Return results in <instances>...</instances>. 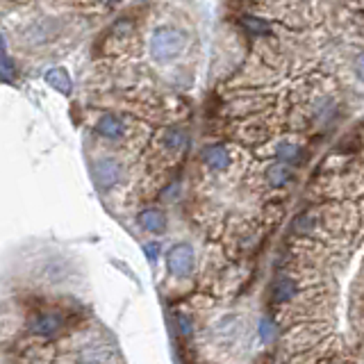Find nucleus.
Returning a JSON list of instances; mask_svg holds the SVG:
<instances>
[{
  "instance_id": "1",
  "label": "nucleus",
  "mask_w": 364,
  "mask_h": 364,
  "mask_svg": "<svg viewBox=\"0 0 364 364\" xmlns=\"http://www.w3.org/2000/svg\"><path fill=\"white\" fill-rule=\"evenodd\" d=\"M62 32V21L55 16H37L30 23L23 25V30L19 34V46L27 48V51H37L60 37Z\"/></svg>"
},
{
  "instance_id": "2",
  "label": "nucleus",
  "mask_w": 364,
  "mask_h": 364,
  "mask_svg": "<svg viewBox=\"0 0 364 364\" xmlns=\"http://www.w3.org/2000/svg\"><path fill=\"white\" fill-rule=\"evenodd\" d=\"M187 46V34L175 27H157L151 37V55L157 62H171L184 51Z\"/></svg>"
},
{
  "instance_id": "3",
  "label": "nucleus",
  "mask_w": 364,
  "mask_h": 364,
  "mask_svg": "<svg viewBox=\"0 0 364 364\" xmlns=\"http://www.w3.org/2000/svg\"><path fill=\"white\" fill-rule=\"evenodd\" d=\"M94 130L98 137H103L107 141H121L125 139L128 130H130V121L123 119L117 112H105L94 123Z\"/></svg>"
},
{
  "instance_id": "4",
  "label": "nucleus",
  "mask_w": 364,
  "mask_h": 364,
  "mask_svg": "<svg viewBox=\"0 0 364 364\" xmlns=\"http://www.w3.org/2000/svg\"><path fill=\"white\" fill-rule=\"evenodd\" d=\"M114 348L105 341H87L73 351V364H114Z\"/></svg>"
},
{
  "instance_id": "5",
  "label": "nucleus",
  "mask_w": 364,
  "mask_h": 364,
  "mask_svg": "<svg viewBox=\"0 0 364 364\" xmlns=\"http://www.w3.org/2000/svg\"><path fill=\"white\" fill-rule=\"evenodd\" d=\"M123 175H125V167H123V162L117 160V157H101L94 167L96 184L101 189L117 187V184L123 180Z\"/></svg>"
},
{
  "instance_id": "6",
  "label": "nucleus",
  "mask_w": 364,
  "mask_h": 364,
  "mask_svg": "<svg viewBox=\"0 0 364 364\" xmlns=\"http://www.w3.org/2000/svg\"><path fill=\"white\" fill-rule=\"evenodd\" d=\"M194 248L189 244H175L167 253V269L175 278H189L194 271Z\"/></svg>"
},
{
  "instance_id": "7",
  "label": "nucleus",
  "mask_w": 364,
  "mask_h": 364,
  "mask_svg": "<svg viewBox=\"0 0 364 364\" xmlns=\"http://www.w3.org/2000/svg\"><path fill=\"white\" fill-rule=\"evenodd\" d=\"M62 326H64V319H62V314H57V312H39L27 321L30 332L37 335V337H46V339L60 332Z\"/></svg>"
},
{
  "instance_id": "8",
  "label": "nucleus",
  "mask_w": 364,
  "mask_h": 364,
  "mask_svg": "<svg viewBox=\"0 0 364 364\" xmlns=\"http://www.w3.org/2000/svg\"><path fill=\"white\" fill-rule=\"evenodd\" d=\"M203 162H205V167L212 171H226L228 167H230L232 157H230V151H228L223 144H214L203 151Z\"/></svg>"
},
{
  "instance_id": "9",
  "label": "nucleus",
  "mask_w": 364,
  "mask_h": 364,
  "mask_svg": "<svg viewBox=\"0 0 364 364\" xmlns=\"http://www.w3.org/2000/svg\"><path fill=\"white\" fill-rule=\"evenodd\" d=\"M137 221H139V226L151 234H160V232L167 230V217H164V212L157 210V208L141 210Z\"/></svg>"
},
{
  "instance_id": "10",
  "label": "nucleus",
  "mask_w": 364,
  "mask_h": 364,
  "mask_svg": "<svg viewBox=\"0 0 364 364\" xmlns=\"http://www.w3.org/2000/svg\"><path fill=\"white\" fill-rule=\"evenodd\" d=\"M187 144H189V134L180 125H171L162 132V146L167 148L169 153H180L184 151Z\"/></svg>"
},
{
  "instance_id": "11",
  "label": "nucleus",
  "mask_w": 364,
  "mask_h": 364,
  "mask_svg": "<svg viewBox=\"0 0 364 364\" xmlns=\"http://www.w3.org/2000/svg\"><path fill=\"white\" fill-rule=\"evenodd\" d=\"M46 82L51 84L55 91H62V94H71V89H73L71 75L66 73V69H62V66L48 69V71H46Z\"/></svg>"
},
{
  "instance_id": "12",
  "label": "nucleus",
  "mask_w": 364,
  "mask_h": 364,
  "mask_svg": "<svg viewBox=\"0 0 364 364\" xmlns=\"http://www.w3.org/2000/svg\"><path fill=\"white\" fill-rule=\"evenodd\" d=\"M291 178H294V171L282 162L271 164V167L267 169V180H269L271 187H284V184L291 182Z\"/></svg>"
},
{
  "instance_id": "13",
  "label": "nucleus",
  "mask_w": 364,
  "mask_h": 364,
  "mask_svg": "<svg viewBox=\"0 0 364 364\" xmlns=\"http://www.w3.org/2000/svg\"><path fill=\"white\" fill-rule=\"evenodd\" d=\"M239 25L244 27L248 34H255V37H264V34L271 32L269 23L260 16H253V14H244V16H239Z\"/></svg>"
},
{
  "instance_id": "14",
  "label": "nucleus",
  "mask_w": 364,
  "mask_h": 364,
  "mask_svg": "<svg viewBox=\"0 0 364 364\" xmlns=\"http://www.w3.org/2000/svg\"><path fill=\"white\" fill-rule=\"evenodd\" d=\"M278 162L287 164V167H291V164H298L301 162V148H298V144H291V141H284V144L278 146Z\"/></svg>"
},
{
  "instance_id": "15",
  "label": "nucleus",
  "mask_w": 364,
  "mask_h": 364,
  "mask_svg": "<svg viewBox=\"0 0 364 364\" xmlns=\"http://www.w3.org/2000/svg\"><path fill=\"white\" fill-rule=\"evenodd\" d=\"M294 291H296V284L284 278V280L276 282V287H274V301H276V303L289 301V298L294 296Z\"/></svg>"
},
{
  "instance_id": "16",
  "label": "nucleus",
  "mask_w": 364,
  "mask_h": 364,
  "mask_svg": "<svg viewBox=\"0 0 364 364\" xmlns=\"http://www.w3.org/2000/svg\"><path fill=\"white\" fill-rule=\"evenodd\" d=\"M0 73H3L5 77H12V75H14V66H12V62L7 60L5 55L0 57Z\"/></svg>"
},
{
  "instance_id": "17",
  "label": "nucleus",
  "mask_w": 364,
  "mask_h": 364,
  "mask_svg": "<svg viewBox=\"0 0 364 364\" xmlns=\"http://www.w3.org/2000/svg\"><path fill=\"white\" fill-rule=\"evenodd\" d=\"M178 324H180V332H182V335H189V332H191V324H189V319L178 317Z\"/></svg>"
},
{
  "instance_id": "18",
  "label": "nucleus",
  "mask_w": 364,
  "mask_h": 364,
  "mask_svg": "<svg viewBox=\"0 0 364 364\" xmlns=\"http://www.w3.org/2000/svg\"><path fill=\"white\" fill-rule=\"evenodd\" d=\"M146 251H148V258L155 260V258H157V253H160V246H157V244H148V246H146Z\"/></svg>"
},
{
  "instance_id": "19",
  "label": "nucleus",
  "mask_w": 364,
  "mask_h": 364,
  "mask_svg": "<svg viewBox=\"0 0 364 364\" xmlns=\"http://www.w3.org/2000/svg\"><path fill=\"white\" fill-rule=\"evenodd\" d=\"M358 75H360V80L364 82V55L358 60Z\"/></svg>"
},
{
  "instance_id": "20",
  "label": "nucleus",
  "mask_w": 364,
  "mask_h": 364,
  "mask_svg": "<svg viewBox=\"0 0 364 364\" xmlns=\"http://www.w3.org/2000/svg\"><path fill=\"white\" fill-rule=\"evenodd\" d=\"M3 55H5V39L0 37V57H3Z\"/></svg>"
}]
</instances>
